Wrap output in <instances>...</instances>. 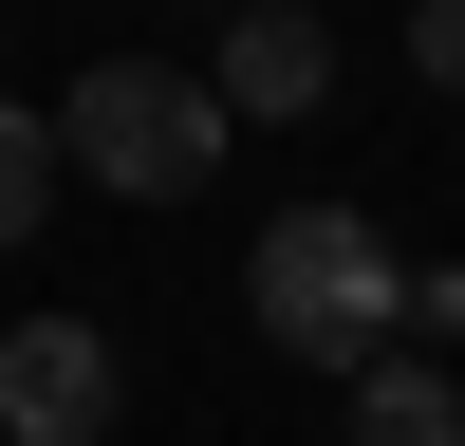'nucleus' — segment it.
<instances>
[{"mask_svg": "<svg viewBox=\"0 0 465 446\" xmlns=\"http://www.w3.org/2000/svg\"><path fill=\"white\" fill-rule=\"evenodd\" d=\"M205 93H223V112H261V131H280V112H317V93H335V19H317V0H223Z\"/></svg>", "mask_w": 465, "mask_h": 446, "instance_id": "obj_4", "label": "nucleus"}, {"mask_svg": "<svg viewBox=\"0 0 465 446\" xmlns=\"http://www.w3.org/2000/svg\"><path fill=\"white\" fill-rule=\"evenodd\" d=\"M56 223V112H0V260Z\"/></svg>", "mask_w": 465, "mask_h": 446, "instance_id": "obj_6", "label": "nucleus"}, {"mask_svg": "<svg viewBox=\"0 0 465 446\" xmlns=\"http://www.w3.org/2000/svg\"><path fill=\"white\" fill-rule=\"evenodd\" d=\"M410 74H429V93H465V0H410Z\"/></svg>", "mask_w": 465, "mask_h": 446, "instance_id": "obj_7", "label": "nucleus"}, {"mask_svg": "<svg viewBox=\"0 0 465 446\" xmlns=\"http://www.w3.org/2000/svg\"><path fill=\"white\" fill-rule=\"evenodd\" d=\"M354 446H465V391H447L429 354H372L354 372Z\"/></svg>", "mask_w": 465, "mask_h": 446, "instance_id": "obj_5", "label": "nucleus"}, {"mask_svg": "<svg viewBox=\"0 0 465 446\" xmlns=\"http://www.w3.org/2000/svg\"><path fill=\"white\" fill-rule=\"evenodd\" d=\"M242 297H261V354L335 372V391H354V372H372V354L410 334V260L372 242L354 205H280V223L242 242Z\"/></svg>", "mask_w": 465, "mask_h": 446, "instance_id": "obj_1", "label": "nucleus"}, {"mask_svg": "<svg viewBox=\"0 0 465 446\" xmlns=\"http://www.w3.org/2000/svg\"><path fill=\"white\" fill-rule=\"evenodd\" d=\"M0 446H112V334L94 316H19L0 334Z\"/></svg>", "mask_w": 465, "mask_h": 446, "instance_id": "obj_3", "label": "nucleus"}, {"mask_svg": "<svg viewBox=\"0 0 465 446\" xmlns=\"http://www.w3.org/2000/svg\"><path fill=\"white\" fill-rule=\"evenodd\" d=\"M56 168H94L112 205H205L223 186V93L186 56H94L56 93Z\"/></svg>", "mask_w": 465, "mask_h": 446, "instance_id": "obj_2", "label": "nucleus"}]
</instances>
